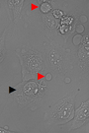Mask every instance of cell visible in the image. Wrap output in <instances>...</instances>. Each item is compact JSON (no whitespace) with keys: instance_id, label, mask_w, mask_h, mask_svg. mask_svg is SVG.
Segmentation results:
<instances>
[{"instance_id":"1","label":"cell","mask_w":89,"mask_h":133,"mask_svg":"<svg viewBox=\"0 0 89 133\" xmlns=\"http://www.w3.org/2000/svg\"><path fill=\"white\" fill-rule=\"evenodd\" d=\"M73 110V102L71 101H64L61 102L56 105V112H55V118L57 121H64L70 117Z\"/></svg>"},{"instance_id":"2","label":"cell","mask_w":89,"mask_h":133,"mask_svg":"<svg viewBox=\"0 0 89 133\" xmlns=\"http://www.w3.org/2000/svg\"><path fill=\"white\" fill-rule=\"evenodd\" d=\"M87 118H88V101L83 103L79 109L76 110L75 119H74V122H73L74 124H73V126H72V129L77 128V127L80 126Z\"/></svg>"},{"instance_id":"3","label":"cell","mask_w":89,"mask_h":133,"mask_svg":"<svg viewBox=\"0 0 89 133\" xmlns=\"http://www.w3.org/2000/svg\"><path fill=\"white\" fill-rule=\"evenodd\" d=\"M42 59L41 57L30 55L28 57V68L32 72H38L42 69Z\"/></svg>"},{"instance_id":"4","label":"cell","mask_w":89,"mask_h":133,"mask_svg":"<svg viewBox=\"0 0 89 133\" xmlns=\"http://www.w3.org/2000/svg\"><path fill=\"white\" fill-rule=\"evenodd\" d=\"M39 91V87L36 82H29L23 88V93L27 97H34Z\"/></svg>"},{"instance_id":"5","label":"cell","mask_w":89,"mask_h":133,"mask_svg":"<svg viewBox=\"0 0 89 133\" xmlns=\"http://www.w3.org/2000/svg\"><path fill=\"white\" fill-rule=\"evenodd\" d=\"M9 6L10 8L12 9L13 13H14V17L15 19L18 17L19 12H20V9L22 7V4L24 3L23 0H12V1H9Z\"/></svg>"},{"instance_id":"6","label":"cell","mask_w":89,"mask_h":133,"mask_svg":"<svg viewBox=\"0 0 89 133\" xmlns=\"http://www.w3.org/2000/svg\"><path fill=\"white\" fill-rule=\"evenodd\" d=\"M44 21H45V23L47 25L48 27L50 29H56V28H58V21L52 16V14H48L47 16H44Z\"/></svg>"},{"instance_id":"7","label":"cell","mask_w":89,"mask_h":133,"mask_svg":"<svg viewBox=\"0 0 89 133\" xmlns=\"http://www.w3.org/2000/svg\"><path fill=\"white\" fill-rule=\"evenodd\" d=\"M79 57L82 60L88 59V44H84V46L80 49V51L78 52Z\"/></svg>"},{"instance_id":"8","label":"cell","mask_w":89,"mask_h":133,"mask_svg":"<svg viewBox=\"0 0 89 133\" xmlns=\"http://www.w3.org/2000/svg\"><path fill=\"white\" fill-rule=\"evenodd\" d=\"M40 9H41V11H42L43 13L49 14V12L52 10V5L50 4V3H48V2H44V3L41 5Z\"/></svg>"},{"instance_id":"9","label":"cell","mask_w":89,"mask_h":133,"mask_svg":"<svg viewBox=\"0 0 89 133\" xmlns=\"http://www.w3.org/2000/svg\"><path fill=\"white\" fill-rule=\"evenodd\" d=\"M73 23V18L70 16H66L63 18H61V24L66 25V26H71V24Z\"/></svg>"},{"instance_id":"10","label":"cell","mask_w":89,"mask_h":133,"mask_svg":"<svg viewBox=\"0 0 89 133\" xmlns=\"http://www.w3.org/2000/svg\"><path fill=\"white\" fill-rule=\"evenodd\" d=\"M52 16L56 18V19H61L63 17V12L61 11V10H54V12H52Z\"/></svg>"},{"instance_id":"11","label":"cell","mask_w":89,"mask_h":133,"mask_svg":"<svg viewBox=\"0 0 89 133\" xmlns=\"http://www.w3.org/2000/svg\"><path fill=\"white\" fill-rule=\"evenodd\" d=\"M4 35L1 37L0 38V61H1V58H2V53H3V50H4Z\"/></svg>"},{"instance_id":"12","label":"cell","mask_w":89,"mask_h":133,"mask_svg":"<svg viewBox=\"0 0 89 133\" xmlns=\"http://www.w3.org/2000/svg\"><path fill=\"white\" fill-rule=\"evenodd\" d=\"M69 30H70V26H66V25L60 26V32L61 34H66L67 32H69Z\"/></svg>"},{"instance_id":"13","label":"cell","mask_w":89,"mask_h":133,"mask_svg":"<svg viewBox=\"0 0 89 133\" xmlns=\"http://www.w3.org/2000/svg\"><path fill=\"white\" fill-rule=\"evenodd\" d=\"M7 132H10L9 130H5L3 128H0V133H7Z\"/></svg>"},{"instance_id":"14","label":"cell","mask_w":89,"mask_h":133,"mask_svg":"<svg viewBox=\"0 0 89 133\" xmlns=\"http://www.w3.org/2000/svg\"><path fill=\"white\" fill-rule=\"evenodd\" d=\"M14 89H12V88H11V87H9V93H13V92H14Z\"/></svg>"}]
</instances>
